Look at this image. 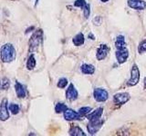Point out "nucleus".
<instances>
[{
  "label": "nucleus",
  "mask_w": 146,
  "mask_h": 136,
  "mask_svg": "<svg viewBox=\"0 0 146 136\" xmlns=\"http://www.w3.org/2000/svg\"><path fill=\"white\" fill-rule=\"evenodd\" d=\"M103 124V121L100 120V118L99 119H95V120H90V124L87 126V129L88 131L90 134H95L99 130L102 128V126Z\"/></svg>",
  "instance_id": "4"
},
{
  "label": "nucleus",
  "mask_w": 146,
  "mask_h": 136,
  "mask_svg": "<svg viewBox=\"0 0 146 136\" xmlns=\"http://www.w3.org/2000/svg\"><path fill=\"white\" fill-rule=\"evenodd\" d=\"M115 46L117 49H123L126 48V42L125 38L123 35H119L117 36L116 41H115Z\"/></svg>",
  "instance_id": "17"
},
{
  "label": "nucleus",
  "mask_w": 146,
  "mask_h": 136,
  "mask_svg": "<svg viewBox=\"0 0 146 136\" xmlns=\"http://www.w3.org/2000/svg\"><path fill=\"white\" fill-rule=\"evenodd\" d=\"M0 57L4 63H10L16 58V50L11 44H6L1 47Z\"/></svg>",
  "instance_id": "1"
},
{
  "label": "nucleus",
  "mask_w": 146,
  "mask_h": 136,
  "mask_svg": "<svg viewBox=\"0 0 146 136\" xmlns=\"http://www.w3.org/2000/svg\"><path fill=\"white\" fill-rule=\"evenodd\" d=\"M128 6L135 10H143L146 7V3L143 0H128Z\"/></svg>",
  "instance_id": "9"
},
{
  "label": "nucleus",
  "mask_w": 146,
  "mask_h": 136,
  "mask_svg": "<svg viewBox=\"0 0 146 136\" xmlns=\"http://www.w3.org/2000/svg\"><path fill=\"white\" fill-rule=\"evenodd\" d=\"M86 1L85 0H76L74 2V6L77 7H80V8H83L86 5Z\"/></svg>",
  "instance_id": "27"
},
{
  "label": "nucleus",
  "mask_w": 146,
  "mask_h": 136,
  "mask_svg": "<svg viewBox=\"0 0 146 136\" xmlns=\"http://www.w3.org/2000/svg\"><path fill=\"white\" fill-rule=\"evenodd\" d=\"M140 81V71L137 65H133L131 70V78L128 81V86H134Z\"/></svg>",
  "instance_id": "3"
},
{
  "label": "nucleus",
  "mask_w": 146,
  "mask_h": 136,
  "mask_svg": "<svg viewBox=\"0 0 146 136\" xmlns=\"http://www.w3.org/2000/svg\"><path fill=\"white\" fill-rule=\"evenodd\" d=\"M100 1H102V2H103V3H105V2H108L109 0H100Z\"/></svg>",
  "instance_id": "30"
},
{
  "label": "nucleus",
  "mask_w": 146,
  "mask_h": 136,
  "mask_svg": "<svg viewBox=\"0 0 146 136\" xmlns=\"http://www.w3.org/2000/svg\"><path fill=\"white\" fill-rule=\"evenodd\" d=\"M144 89L146 90V77H145V78H144Z\"/></svg>",
  "instance_id": "29"
},
{
  "label": "nucleus",
  "mask_w": 146,
  "mask_h": 136,
  "mask_svg": "<svg viewBox=\"0 0 146 136\" xmlns=\"http://www.w3.org/2000/svg\"><path fill=\"white\" fill-rule=\"evenodd\" d=\"M43 39V32L42 30H38L36 31L33 34V35L31 36V38L29 40V50L32 52L35 49L38 48V45L42 43Z\"/></svg>",
  "instance_id": "2"
},
{
  "label": "nucleus",
  "mask_w": 146,
  "mask_h": 136,
  "mask_svg": "<svg viewBox=\"0 0 146 136\" xmlns=\"http://www.w3.org/2000/svg\"><path fill=\"white\" fill-rule=\"evenodd\" d=\"M93 96H94V99L96 100V101L102 103V102L107 101L108 98H109V94H108V92L105 89L96 88L93 92Z\"/></svg>",
  "instance_id": "5"
},
{
  "label": "nucleus",
  "mask_w": 146,
  "mask_h": 136,
  "mask_svg": "<svg viewBox=\"0 0 146 136\" xmlns=\"http://www.w3.org/2000/svg\"><path fill=\"white\" fill-rule=\"evenodd\" d=\"M64 118L67 121H74V120H80L81 119V115L79 113V112H75L73 111L72 109H67V110L64 112Z\"/></svg>",
  "instance_id": "8"
},
{
  "label": "nucleus",
  "mask_w": 146,
  "mask_h": 136,
  "mask_svg": "<svg viewBox=\"0 0 146 136\" xmlns=\"http://www.w3.org/2000/svg\"><path fill=\"white\" fill-rule=\"evenodd\" d=\"M102 112H103V109L102 107H100L98 109H96V110L93 111L92 112H90L89 114L87 115V118L89 119V121L99 119V118H100V116L102 115Z\"/></svg>",
  "instance_id": "14"
},
{
  "label": "nucleus",
  "mask_w": 146,
  "mask_h": 136,
  "mask_svg": "<svg viewBox=\"0 0 146 136\" xmlns=\"http://www.w3.org/2000/svg\"><path fill=\"white\" fill-rule=\"evenodd\" d=\"M83 9V14H84V16L86 18H88L90 15V6L89 4H86L85 5V7L82 8Z\"/></svg>",
  "instance_id": "26"
},
{
  "label": "nucleus",
  "mask_w": 146,
  "mask_h": 136,
  "mask_svg": "<svg viewBox=\"0 0 146 136\" xmlns=\"http://www.w3.org/2000/svg\"><path fill=\"white\" fill-rule=\"evenodd\" d=\"M15 90H16V94H17L18 98H24V97H26V90H25V87L20 83H18V82H16Z\"/></svg>",
  "instance_id": "13"
},
{
  "label": "nucleus",
  "mask_w": 146,
  "mask_h": 136,
  "mask_svg": "<svg viewBox=\"0 0 146 136\" xmlns=\"http://www.w3.org/2000/svg\"><path fill=\"white\" fill-rule=\"evenodd\" d=\"M68 84V80L66 78H60L58 82V88H65Z\"/></svg>",
  "instance_id": "25"
},
{
  "label": "nucleus",
  "mask_w": 146,
  "mask_h": 136,
  "mask_svg": "<svg viewBox=\"0 0 146 136\" xmlns=\"http://www.w3.org/2000/svg\"><path fill=\"white\" fill-rule=\"evenodd\" d=\"M116 59L119 63H123L127 61L128 57H129V51L126 48L123 49H117V52L115 54Z\"/></svg>",
  "instance_id": "7"
},
{
  "label": "nucleus",
  "mask_w": 146,
  "mask_h": 136,
  "mask_svg": "<svg viewBox=\"0 0 146 136\" xmlns=\"http://www.w3.org/2000/svg\"><path fill=\"white\" fill-rule=\"evenodd\" d=\"M78 95H79V94H78V91L76 90L75 86L72 84H70L66 91L67 99H68L70 101H75V100L78 98Z\"/></svg>",
  "instance_id": "12"
},
{
  "label": "nucleus",
  "mask_w": 146,
  "mask_h": 136,
  "mask_svg": "<svg viewBox=\"0 0 146 136\" xmlns=\"http://www.w3.org/2000/svg\"><path fill=\"white\" fill-rule=\"evenodd\" d=\"M9 118V113L7 111V100L3 99L0 105V120L6 121Z\"/></svg>",
  "instance_id": "11"
},
{
  "label": "nucleus",
  "mask_w": 146,
  "mask_h": 136,
  "mask_svg": "<svg viewBox=\"0 0 146 136\" xmlns=\"http://www.w3.org/2000/svg\"><path fill=\"white\" fill-rule=\"evenodd\" d=\"M102 18L100 17V16H97V17H95L94 19H93V23H94L95 25L100 26V24H102Z\"/></svg>",
  "instance_id": "28"
},
{
  "label": "nucleus",
  "mask_w": 146,
  "mask_h": 136,
  "mask_svg": "<svg viewBox=\"0 0 146 136\" xmlns=\"http://www.w3.org/2000/svg\"><path fill=\"white\" fill-rule=\"evenodd\" d=\"M109 51H110V48L107 44H100V47L97 50V54H96L98 60L102 61V60H103V59L106 58Z\"/></svg>",
  "instance_id": "10"
},
{
  "label": "nucleus",
  "mask_w": 146,
  "mask_h": 136,
  "mask_svg": "<svg viewBox=\"0 0 146 136\" xmlns=\"http://www.w3.org/2000/svg\"><path fill=\"white\" fill-rule=\"evenodd\" d=\"M9 111H10L13 114H17L18 112H19V106L17 105V104H15V103H12L9 105Z\"/></svg>",
  "instance_id": "24"
},
{
  "label": "nucleus",
  "mask_w": 146,
  "mask_h": 136,
  "mask_svg": "<svg viewBox=\"0 0 146 136\" xmlns=\"http://www.w3.org/2000/svg\"><path fill=\"white\" fill-rule=\"evenodd\" d=\"M35 66H36V59H35V56H33V54H31V56L29 57V59H27V68L29 70H32V69H34Z\"/></svg>",
  "instance_id": "19"
},
{
  "label": "nucleus",
  "mask_w": 146,
  "mask_h": 136,
  "mask_svg": "<svg viewBox=\"0 0 146 136\" xmlns=\"http://www.w3.org/2000/svg\"><path fill=\"white\" fill-rule=\"evenodd\" d=\"M68 109L67 105L65 103H58L56 104V106H55V111H56L57 113H61V112H64L66 110Z\"/></svg>",
  "instance_id": "20"
},
{
  "label": "nucleus",
  "mask_w": 146,
  "mask_h": 136,
  "mask_svg": "<svg viewBox=\"0 0 146 136\" xmlns=\"http://www.w3.org/2000/svg\"><path fill=\"white\" fill-rule=\"evenodd\" d=\"M80 70L84 75H93L95 72V67L92 65L84 63L80 66Z\"/></svg>",
  "instance_id": "15"
},
{
  "label": "nucleus",
  "mask_w": 146,
  "mask_h": 136,
  "mask_svg": "<svg viewBox=\"0 0 146 136\" xmlns=\"http://www.w3.org/2000/svg\"><path fill=\"white\" fill-rule=\"evenodd\" d=\"M138 52H139V54H143V53L146 52V39L143 40V41H141V42L139 44Z\"/></svg>",
  "instance_id": "23"
},
{
  "label": "nucleus",
  "mask_w": 146,
  "mask_h": 136,
  "mask_svg": "<svg viewBox=\"0 0 146 136\" xmlns=\"http://www.w3.org/2000/svg\"><path fill=\"white\" fill-rule=\"evenodd\" d=\"M91 111V108L89 106H85V107H81L80 110H79V113L81 116H84V115H88L89 113Z\"/></svg>",
  "instance_id": "22"
},
{
  "label": "nucleus",
  "mask_w": 146,
  "mask_h": 136,
  "mask_svg": "<svg viewBox=\"0 0 146 136\" xmlns=\"http://www.w3.org/2000/svg\"><path fill=\"white\" fill-rule=\"evenodd\" d=\"M9 84H10V82L8 79L4 78L0 80V90H7L9 87Z\"/></svg>",
  "instance_id": "21"
},
{
  "label": "nucleus",
  "mask_w": 146,
  "mask_h": 136,
  "mask_svg": "<svg viewBox=\"0 0 146 136\" xmlns=\"http://www.w3.org/2000/svg\"><path fill=\"white\" fill-rule=\"evenodd\" d=\"M84 40L85 39H84L83 34L80 33V34H78L77 35L74 36V38L72 39V42L76 45V46H80V45H82L84 44Z\"/></svg>",
  "instance_id": "18"
},
{
  "label": "nucleus",
  "mask_w": 146,
  "mask_h": 136,
  "mask_svg": "<svg viewBox=\"0 0 146 136\" xmlns=\"http://www.w3.org/2000/svg\"><path fill=\"white\" fill-rule=\"evenodd\" d=\"M70 135L71 136H85L86 134L79 126H71L70 129Z\"/></svg>",
  "instance_id": "16"
},
{
  "label": "nucleus",
  "mask_w": 146,
  "mask_h": 136,
  "mask_svg": "<svg viewBox=\"0 0 146 136\" xmlns=\"http://www.w3.org/2000/svg\"><path fill=\"white\" fill-rule=\"evenodd\" d=\"M130 100V94L128 93H119L113 96V101L115 104L122 105Z\"/></svg>",
  "instance_id": "6"
}]
</instances>
